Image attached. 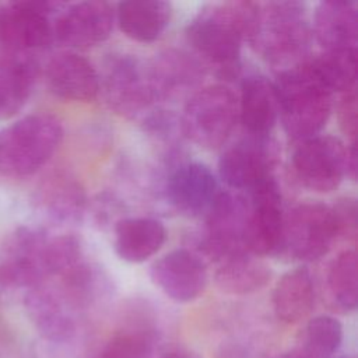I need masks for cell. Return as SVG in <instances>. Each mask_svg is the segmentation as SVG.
I'll return each mask as SVG.
<instances>
[{
  "instance_id": "obj_1",
  "label": "cell",
  "mask_w": 358,
  "mask_h": 358,
  "mask_svg": "<svg viewBox=\"0 0 358 358\" xmlns=\"http://www.w3.org/2000/svg\"><path fill=\"white\" fill-rule=\"evenodd\" d=\"M259 3L228 1L203 7L187 24L185 34L194 56L220 78L241 73V50L252 32Z\"/></svg>"
},
{
  "instance_id": "obj_2",
  "label": "cell",
  "mask_w": 358,
  "mask_h": 358,
  "mask_svg": "<svg viewBox=\"0 0 358 358\" xmlns=\"http://www.w3.org/2000/svg\"><path fill=\"white\" fill-rule=\"evenodd\" d=\"M310 41L312 27L303 3H259L248 43L267 64L278 71L301 64L309 57Z\"/></svg>"
},
{
  "instance_id": "obj_3",
  "label": "cell",
  "mask_w": 358,
  "mask_h": 358,
  "mask_svg": "<svg viewBox=\"0 0 358 358\" xmlns=\"http://www.w3.org/2000/svg\"><path fill=\"white\" fill-rule=\"evenodd\" d=\"M309 57L278 71L274 81L278 119L285 134L296 143L320 134L334 108V94L316 74Z\"/></svg>"
},
{
  "instance_id": "obj_4",
  "label": "cell",
  "mask_w": 358,
  "mask_h": 358,
  "mask_svg": "<svg viewBox=\"0 0 358 358\" xmlns=\"http://www.w3.org/2000/svg\"><path fill=\"white\" fill-rule=\"evenodd\" d=\"M63 134L62 120L49 112L24 115L0 129V175L34 176L56 154Z\"/></svg>"
},
{
  "instance_id": "obj_5",
  "label": "cell",
  "mask_w": 358,
  "mask_h": 358,
  "mask_svg": "<svg viewBox=\"0 0 358 358\" xmlns=\"http://www.w3.org/2000/svg\"><path fill=\"white\" fill-rule=\"evenodd\" d=\"M182 134L204 150L222 147L239 120L238 96L225 84L199 88L183 108Z\"/></svg>"
},
{
  "instance_id": "obj_6",
  "label": "cell",
  "mask_w": 358,
  "mask_h": 358,
  "mask_svg": "<svg viewBox=\"0 0 358 358\" xmlns=\"http://www.w3.org/2000/svg\"><path fill=\"white\" fill-rule=\"evenodd\" d=\"M63 3L22 0L0 7V46L10 55H34L53 41V18Z\"/></svg>"
},
{
  "instance_id": "obj_7",
  "label": "cell",
  "mask_w": 358,
  "mask_h": 358,
  "mask_svg": "<svg viewBox=\"0 0 358 358\" xmlns=\"http://www.w3.org/2000/svg\"><path fill=\"white\" fill-rule=\"evenodd\" d=\"M49 234L41 228L18 227L0 248V296L49 281L45 250Z\"/></svg>"
},
{
  "instance_id": "obj_8",
  "label": "cell",
  "mask_w": 358,
  "mask_h": 358,
  "mask_svg": "<svg viewBox=\"0 0 358 358\" xmlns=\"http://www.w3.org/2000/svg\"><path fill=\"white\" fill-rule=\"evenodd\" d=\"M99 84V92L103 94L108 106L124 117L143 115L155 103L147 64L134 55H108L102 64Z\"/></svg>"
},
{
  "instance_id": "obj_9",
  "label": "cell",
  "mask_w": 358,
  "mask_h": 358,
  "mask_svg": "<svg viewBox=\"0 0 358 358\" xmlns=\"http://www.w3.org/2000/svg\"><path fill=\"white\" fill-rule=\"evenodd\" d=\"M337 239L331 207L320 201H303L285 214L282 252L294 260L310 263L329 253Z\"/></svg>"
},
{
  "instance_id": "obj_10",
  "label": "cell",
  "mask_w": 358,
  "mask_h": 358,
  "mask_svg": "<svg viewBox=\"0 0 358 358\" xmlns=\"http://www.w3.org/2000/svg\"><path fill=\"white\" fill-rule=\"evenodd\" d=\"M278 161L280 147L271 136L245 134L222 151L218 173L231 189L252 192L273 178Z\"/></svg>"
},
{
  "instance_id": "obj_11",
  "label": "cell",
  "mask_w": 358,
  "mask_h": 358,
  "mask_svg": "<svg viewBox=\"0 0 358 358\" xmlns=\"http://www.w3.org/2000/svg\"><path fill=\"white\" fill-rule=\"evenodd\" d=\"M347 145L334 136L317 134L302 140L292 152V171L305 189L329 193L347 178Z\"/></svg>"
},
{
  "instance_id": "obj_12",
  "label": "cell",
  "mask_w": 358,
  "mask_h": 358,
  "mask_svg": "<svg viewBox=\"0 0 358 358\" xmlns=\"http://www.w3.org/2000/svg\"><path fill=\"white\" fill-rule=\"evenodd\" d=\"M248 211L249 203L243 196L234 192H218L204 213L200 250L217 262L243 252Z\"/></svg>"
},
{
  "instance_id": "obj_13",
  "label": "cell",
  "mask_w": 358,
  "mask_h": 358,
  "mask_svg": "<svg viewBox=\"0 0 358 358\" xmlns=\"http://www.w3.org/2000/svg\"><path fill=\"white\" fill-rule=\"evenodd\" d=\"M250 194L243 248L256 257L277 255L282 252L285 225L280 185L273 176Z\"/></svg>"
},
{
  "instance_id": "obj_14",
  "label": "cell",
  "mask_w": 358,
  "mask_h": 358,
  "mask_svg": "<svg viewBox=\"0 0 358 358\" xmlns=\"http://www.w3.org/2000/svg\"><path fill=\"white\" fill-rule=\"evenodd\" d=\"M115 8L102 0L78 1L63 8L53 18V41L67 50L88 49L105 42L112 34Z\"/></svg>"
},
{
  "instance_id": "obj_15",
  "label": "cell",
  "mask_w": 358,
  "mask_h": 358,
  "mask_svg": "<svg viewBox=\"0 0 358 358\" xmlns=\"http://www.w3.org/2000/svg\"><path fill=\"white\" fill-rule=\"evenodd\" d=\"M150 87L155 102L176 101L201 88L204 64L183 49L169 48L145 62Z\"/></svg>"
},
{
  "instance_id": "obj_16",
  "label": "cell",
  "mask_w": 358,
  "mask_h": 358,
  "mask_svg": "<svg viewBox=\"0 0 358 358\" xmlns=\"http://www.w3.org/2000/svg\"><path fill=\"white\" fill-rule=\"evenodd\" d=\"M218 193L211 169L194 161H172L164 182L166 203L185 217L204 214Z\"/></svg>"
},
{
  "instance_id": "obj_17",
  "label": "cell",
  "mask_w": 358,
  "mask_h": 358,
  "mask_svg": "<svg viewBox=\"0 0 358 358\" xmlns=\"http://www.w3.org/2000/svg\"><path fill=\"white\" fill-rule=\"evenodd\" d=\"M150 278L169 299L187 303L204 292L208 273L199 255L187 249H175L151 264Z\"/></svg>"
},
{
  "instance_id": "obj_18",
  "label": "cell",
  "mask_w": 358,
  "mask_h": 358,
  "mask_svg": "<svg viewBox=\"0 0 358 358\" xmlns=\"http://www.w3.org/2000/svg\"><path fill=\"white\" fill-rule=\"evenodd\" d=\"M45 83L52 95L63 101L91 102L99 94V73L74 50H60L46 62Z\"/></svg>"
},
{
  "instance_id": "obj_19",
  "label": "cell",
  "mask_w": 358,
  "mask_h": 358,
  "mask_svg": "<svg viewBox=\"0 0 358 358\" xmlns=\"http://www.w3.org/2000/svg\"><path fill=\"white\" fill-rule=\"evenodd\" d=\"M24 306L38 333L53 343L70 341L77 331L76 312L53 284L42 282L25 291Z\"/></svg>"
},
{
  "instance_id": "obj_20",
  "label": "cell",
  "mask_w": 358,
  "mask_h": 358,
  "mask_svg": "<svg viewBox=\"0 0 358 358\" xmlns=\"http://www.w3.org/2000/svg\"><path fill=\"white\" fill-rule=\"evenodd\" d=\"M239 120L250 136H270L278 122V99L274 83L263 74L242 78L238 98Z\"/></svg>"
},
{
  "instance_id": "obj_21",
  "label": "cell",
  "mask_w": 358,
  "mask_h": 358,
  "mask_svg": "<svg viewBox=\"0 0 358 358\" xmlns=\"http://www.w3.org/2000/svg\"><path fill=\"white\" fill-rule=\"evenodd\" d=\"M310 27L322 50L357 48L358 6L351 0H324L316 6Z\"/></svg>"
},
{
  "instance_id": "obj_22",
  "label": "cell",
  "mask_w": 358,
  "mask_h": 358,
  "mask_svg": "<svg viewBox=\"0 0 358 358\" xmlns=\"http://www.w3.org/2000/svg\"><path fill=\"white\" fill-rule=\"evenodd\" d=\"M39 73L34 55L4 53L0 59V122L13 119L25 108Z\"/></svg>"
},
{
  "instance_id": "obj_23",
  "label": "cell",
  "mask_w": 358,
  "mask_h": 358,
  "mask_svg": "<svg viewBox=\"0 0 358 358\" xmlns=\"http://www.w3.org/2000/svg\"><path fill=\"white\" fill-rule=\"evenodd\" d=\"M36 201L50 220L60 224H76L81 221L88 200L84 187L71 173L56 171L39 185Z\"/></svg>"
},
{
  "instance_id": "obj_24",
  "label": "cell",
  "mask_w": 358,
  "mask_h": 358,
  "mask_svg": "<svg viewBox=\"0 0 358 358\" xmlns=\"http://www.w3.org/2000/svg\"><path fill=\"white\" fill-rule=\"evenodd\" d=\"M164 224L151 217L120 218L113 227V249L127 263H143L165 243Z\"/></svg>"
},
{
  "instance_id": "obj_25",
  "label": "cell",
  "mask_w": 358,
  "mask_h": 358,
  "mask_svg": "<svg viewBox=\"0 0 358 358\" xmlns=\"http://www.w3.org/2000/svg\"><path fill=\"white\" fill-rule=\"evenodd\" d=\"M172 14L171 3L164 0H126L117 4L115 21L131 41L151 43L166 31Z\"/></svg>"
},
{
  "instance_id": "obj_26",
  "label": "cell",
  "mask_w": 358,
  "mask_h": 358,
  "mask_svg": "<svg viewBox=\"0 0 358 358\" xmlns=\"http://www.w3.org/2000/svg\"><path fill=\"white\" fill-rule=\"evenodd\" d=\"M273 309L278 320L294 324L306 319L315 308L316 288L308 267H296L277 281L273 291Z\"/></svg>"
},
{
  "instance_id": "obj_27",
  "label": "cell",
  "mask_w": 358,
  "mask_h": 358,
  "mask_svg": "<svg viewBox=\"0 0 358 358\" xmlns=\"http://www.w3.org/2000/svg\"><path fill=\"white\" fill-rule=\"evenodd\" d=\"M158 331L147 312L136 310L102 344L95 358H152Z\"/></svg>"
},
{
  "instance_id": "obj_28",
  "label": "cell",
  "mask_w": 358,
  "mask_h": 358,
  "mask_svg": "<svg viewBox=\"0 0 358 358\" xmlns=\"http://www.w3.org/2000/svg\"><path fill=\"white\" fill-rule=\"evenodd\" d=\"M271 275V268L260 257L243 250L220 262L214 282L224 294L249 295L263 289Z\"/></svg>"
},
{
  "instance_id": "obj_29",
  "label": "cell",
  "mask_w": 358,
  "mask_h": 358,
  "mask_svg": "<svg viewBox=\"0 0 358 358\" xmlns=\"http://www.w3.org/2000/svg\"><path fill=\"white\" fill-rule=\"evenodd\" d=\"M324 289L333 309L350 313L358 305V256L355 249L340 252L329 264Z\"/></svg>"
},
{
  "instance_id": "obj_30",
  "label": "cell",
  "mask_w": 358,
  "mask_h": 358,
  "mask_svg": "<svg viewBox=\"0 0 358 358\" xmlns=\"http://www.w3.org/2000/svg\"><path fill=\"white\" fill-rule=\"evenodd\" d=\"M310 64L326 87L334 94H343L357 88L358 77V49L322 50L315 57H309Z\"/></svg>"
},
{
  "instance_id": "obj_31",
  "label": "cell",
  "mask_w": 358,
  "mask_h": 358,
  "mask_svg": "<svg viewBox=\"0 0 358 358\" xmlns=\"http://www.w3.org/2000/svg\"><path fill=\"white\" fill-rule=\"evenodd\" d=\"M343 337L341 322L334 316L320 315L305 324L296 348L305 358H333L341 347Z\"/></svg>"
},
{
  "instance_id": "obj_32",
  "label": "cell",
  "mask_w": 358,
  "mask_h": 358,
  "mask_svg": "<svg viewBox=\"0 0 358 358\" xmlns=\"http://www.w3.org/2000/svg\"><path fill=\"white\" fill-rule=\"evenodd\" d=\"M331 207L337 238L355 239L357 238V200L354 197H341Z\"/></svg>"
},
{
  "instance_id": "obj_33",
  "label": "cell",
  "mask_w": 358,
  "mask_h": 358,
  "mask_svg": "<svg viewBox=\"0 0 358 358\" xmlns=\"http://www.w3.org/2000/svg\"><path fill=\"white\" fill-rule=\"evenodd\" d=\"M338 126L341 131L350 137L351 141L357 138L358 130V101H357V88L343 92L336 108Z\"/></svg>"
},
{
  "instance_id": "obj_34",
  "label": "cell",
  "mask_w": 358,
  "mask_h": 358,
  "mask_svg": "<svg viewBox=\"0 0 358 358\" xmlns=\"http://www.w3.org/2000/svg\"><path fill=\"white\" fill-rule=\"evenodd\" d=\"M345 171L347 178L351 180L357 179L358 172V152H357V141H351L347 145V157H345Z\"/></svg>"
},
{
  "instance_id": "obj_35",
  "label": "cell",
  "mask_w": 358,
  "mask_h": 358,
  "mask_svg": "<svg viewBox=\"0 0 358 358\" xmlns=\"http://www.w3.org/2000/svg\"><path fill=\"white\" fill-rule=\"evenodd\" d=\"M157 358H200V357L197 354H194L193 351H189L185 348H172V350L162 352Z\"/></svg>"
},
{
  "instance_id": "obj_36",
  "label": "cell",
  "mask_w": 358,
  "mask_h": 358,
  "mask_svg": "<svg viewBox=\"0 0 358 358\" xmlns=\"http://www.w3.org/2000/svg\"><path fill=\"white\" fill-rule=\"evenodd\" d=\"M275 358H305V355L298 348H294L291 351H287V352H282V354L277 355Z\"/></svg>"
},
{
  "instance_id": "obj_37",
  "label": "cell",
  "mask_w": 358,
  "mask_h": 358,
  "mask_svg": "<svg viewBox=\"0 0 358 358\" xmlns=\"http://www.w3.org/2000/svg\"><path fill=\"white\" fill-rule=\"evenodd\" d=\"M341 358H354V357H351V355H347V357H341Z\"/></svg>"
}]
</instances>
